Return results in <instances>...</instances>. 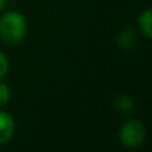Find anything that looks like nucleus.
I'll return each instance as SVG.
<instances>
[{
  "label": "nucleus",
  "mask_w": 152,
  "mask_h": 152,
  "mask_svg": "<svg viewBox=\"0 0 152 152\" xmlns=\"http://www.w3.org/2000/svg\"><path fill=\"white\" fill-rule=\"evenodd\" d=\"M118 44L120 48L124 50H131L135 47L136 44V34H135L134 29L127 28L124 31H121L118 35Z\"/></svg>",
  "instance_id": "20e7f679"
},
{
  "label": "nucleus",
  "mask_w": 152,
  "mask_h": 152,
  "mask_svg": "<svg viewBox=\"0 0 152 152\" xmlns=\"http://www.w3.org/2000/svg\"><path fill=\"white\" fill-rule=\"evenodd\" d=\"M15 134V120L8 112L0 110V145L11 140Z\"/></svg>",
  "instance_id": "7ed1b4c3"
},
{
  "label": "nucleus",
  "mask_w": 152,
  "mask_h": 152,
  "mask_svg": "<svg viewBox=\"0 0 152 152\" xmlns=\"http://www.w3.org/2000/svg\"><path fill=\"white\" fill-rule=\"evenodd\" d=\"M11 99V89L8 84L0 81V107H4Z\"/></svg>",
  "instance_id": "0eeeda50"
},
{
  "label": "nucleus",
  "mask_w": 152,
  "mask_h": 152,
  "mask_svg": "<svg viewBox=\"0 0 152 152\" xmlns=\"http://www.w3.org/2000/svg\"><path fill=\"white\" fill-rule=\"evenodd\" d=\"M27 21L18 11H10L0 16V39L7 44H18L26 37Z\"/></svg>",
  "instance_id": "f257e3e1"
},
{
  "label": "nucleus",
  "mask_w": 152,
  "mask_h": 152,
  "mask_svg": "<svg viewBox=\"0 0 152 152\" xmlns=\"http://www.w3.org/2000/svg\"><path fill=\"white\" fill-rule=\"evenodd\" d=\"M115 108L118 112L121 113H129L135 110V102L129 95L121 94L119 96H116L115 99Z\"/></svg>",
  "instance_id": "39448f33"
},
{
  "label": "nucleus",
  "mask_w": 152,
  "mask_h": 152,
  "mask_svg": "<svg viewBox=\"0 0 152 152\" xmlns=\"http://www.w3.org/2000/svg\"><path fill=\"white\" fill-rule=\"evenodd\" d=\"M120 143L127 148H136L145 139V128L139 120H127L119 129Z\"/></svg>",
  "instance_id": "f03ea898"
},
{
  "label": "nucleus",
  "mask_w": 152,
  "mask_h": 152,
  "mask_svg": "<svg viewBox=\"0 0 152 152\" xmlns=\"http://www.w3.org/2000/svg\"><path fill=\"white\" fill-rule=\"evenodd\" d=\"M8 69H10V61H8L7 56L0 51V79H3L8 74Z\"/></svg>",
  "instance_id": "6e6552de"
},
{
  "label": "nucleus",
  "mask_w": 152,
  "mask_h": 152,
  "mask_svg": "<svg viewBox=\"0 0 152 152\" xmlns=\"http://www.w3.org/2000/svg\"><path fill=\"white\" fill-rule=\"evenodd\" d=\"M5 8V0H0V12Z\"/></svg>",
  "instance_id": "1a4fd4ad"
},
{
  "label": "nucleus",
  "mask_w": 152,
  "mask_h": 152,
  "mask_svg": "<svg viewBox=\"0 0 152 152\" xmlns=\"http://www.w3.org/2000/svg\"><path fill=\"white\" fill-rule=\"evenodd\" d=\"M137 24H139V28L143 34L147 37L152 36V11L150 8L144 10L137 18Z\"/></svg>",
  "instance_id": "423d86ee"
}]
</instances>
